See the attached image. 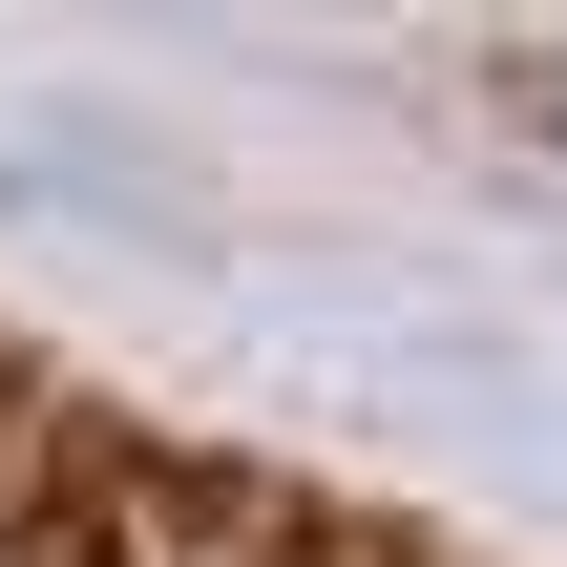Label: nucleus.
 I'll list each match as a JSON object with an SVG mask.
<instances>
[{
    "mask_svg": "<svg viewBox=\"0 0 567 567\" xmlns=\"http://www.w3.org/2000/svg\"><path fill=\"white\" fill-rule=\"evenodd\" d=\"M547 126H567V63H547Z\"/></svg>",
    "mask_w": 567,
    "mask_h": 567,
    "instance_id": "f257e3e1",
    "label": "nucleus"
}]
</instances>
